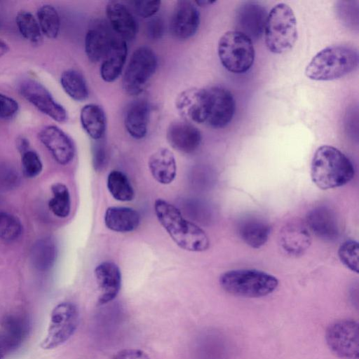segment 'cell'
Listing matches in <instances>:
<instances>
[{
	"label": "cell",
	"instance_id": "6da1fadb",
	"mask_svg": "<svg viewBox=\"0 0 359 359\" xmlns=\"http://www.w3.org/2000/svg\"><path fill=\"white\" fill-rule=\"evenodd\" d=\"M154 212L160 224L180 248L190 252H204L210 246L206 233L198 226L186 219L172 204L158 198Z\"/></svg>",
	"mask_w": 359,
	"mask_h": 359
},
{
	"label": "cell",
	"instance_id": "7a4b0ae2",
	"mask_svg": "<svg viewBox=\"0 0 359 359\" xmlns=\"http://www.w3.org/2000/svg\"><path fill=\"white\" fill-rule=\"evenodd\" d=\"M354 175L352 162L337 148L323 145L316 150L311 163V178L319 189L327 190L342 187Z\"/></svg>",
	"mask_w": 359,
	"mask_h": 359
},
{
	"label": "cell",
	"instance_id": "3957f363",
	"mask_svg": "<svg viewBox=\"0 0 359 359\" xmlns=\"http://www.w3.org/2000/svg\"><path fill=\"white\" fill-rule=\"evenodd\" d=\"M358 53L353 46L333 45L317 53L305 69L306 76L314 81H332L357 69Z\"/></svg>",
	"mask_w": 359,
	"mask_h": 359
},
{
	"label": "cell",
	"instance_id": "277c9868",
	"mask_svg": "<svg viewBox=\"0 0 359 359\" xmlns=\"http://www.w3.org/2000/svg\"><path fill=\"white\" fill-rule=\"evenodd\" d=\"M219 284L226 292L238 297L257 298L270 294L278 285V279L262 271L235 269L223 273Z\"/></svg>",
	"mask_w": 359,
	"mask_h": 359
},
{
	"label": "cell",
	"instance_id": "5b68a950",
	"mask_svg": "<svg viewBox=\"0 0 359 359\" xmlns=\"http://www.w3.org/2000/svg\"><path fill=\"white\" fill-rule=\"evenodd\" d=\"M264 34L266 46L271 53L282 54L293 48L297 39V20L287 4L279 3L271 9Z\"/></svg>",
	"mask_w": 359,
	"mask_h": 359
},
{
	"label": "cell",
	"instance_id": "8992f818",
	"mask_svg": "<svg viewBox=\"0 0 359 359\" xmlns=\"http://www.w3.org/2000/svg\"><path fill=\"white\" fill-rule=\"evenodd\" d=\"M217 53L223 67L235 74L248 72L253 65L255 55L251 39L235 30L228 31L220 37Z\"/></svg>",
	"mask_w": 359,
	"mask_h": 359
},
{
	"label": "cell",
	"instance_id": "52a82bcc",
	"mask_svg": "<svg viewBox=\"0 0 359 359\" xmlns=\"http://www.w3.org/2000/svg\"><path fill=\"white\" fill-rule=\"evenodd\" d=\"M158 60L147 46L137 48L132 54L122 78L123 91L131 96L140 94L155 74Z\"/></svg>",
	"mask_w": 359,
	"mask_h": 359
},
{
	"label": "cell",
	"instance_id": "ba28073f",
	"mask_svg": "<svg viewBox=\"0 0 359 359\" xmlns=\"http://www.w3.org/2000/svg\"><path fill=\"white\" fill-rule=\"evenodd\" d=\"M79 321L77 306L71 302H62L51 311L46 337L41 343L43 349L55 348L67 341L74 333Z\"/></svg>",
	"mask_w": 359,
	"mask_h": 359
},
{
	"label": "cell",
	"instance_id": "9c48e42d",
	"mask_svg": "<svg viewBox=\"0 0 359 359\" xmlns=\"http://www.w3.org/2000/svg\"><path fill=\"white\" fill-rule=\"evenodd\" d=\"M327 346L338 358L358 359L359 329L357 321L342 319L334 321L326 330Z\"/></svg>",
	"mask_w": 359,
	"mask_h": 359
},
{
	"label": "cell",
	"instance_id": "30bf717a",
	"mask_svg": "<svg viewBox=\"0 0 359 359\" xmlns=\"http://www.w3.org/2000/svg\"><path fill=\"white\" fill-rule=\"evenodd\" d=\"M22 96L40 111L54 121L63 123L67 119V113L62 105L57 102L46 88L33 79L23 80L19 86Z\"/></svg>",
	"mask_w": 359,
	"mask_h": 359
},
{
	"label": "cell",
	"instance_id": "8fae6325",
	"mask_svg": "<svg viewBox=\"0 0 359 359\" xmlns=\"http://www.w3.org/2000/svg\"><path fill=\"white\" fill-rule=\"evenodd\" d=\"M266 8L255 1H246L240 5L235 13V31L247 36L251 41L262 37L268 17Z\"/></svg>",
	"mask_w": 359,
	"mask_h": 359
},
{
	"label": "cell",
	"instance_id": "7c38bea8",
	"mask_svg": "<svg viewBox=\"0 0 359 359\" xmlns=\"http://www.w3.org/2000/svg\"><path fill=\"white\" fill-rule=\"evenodd\" d=\"M209 97L208 115L205 122L214 128L226 126L232 120L235 112V100L231 93L222 86L207 88Z\"/></svg>",
	"mask_w": 359,
	"mask_h": 359
},
{
	"label": "cell",
	"instance_id": "4fadbf2b",
	"mask_svg": "<svg viewBox=\"0 0 359 359\" xmlns=\"http://www.w3.org/2000/svg\"><path fill=\"white\" fill-rule=\"evenodd\" d=\"M200 25V13L194 2L180 0L176 2L170 21V30L176 39L192 37Z\"/></svg>",
	"mask_w": 359,
	"mask_h": 359
},
{
	"label": "cell",
	"instance_id": "5bb4252c",
	"mask_svg": "<svg viewBox=\"0 0 359 359\" xmlns=\"http://www.w3.org/2000/svg\"><path fill=\"white\" fill-rule=\"evenodd\" d=\"M175 104L178 112L183 118L196 123H205L209 104L208 89H187L177 96Z\"/></svg>",
	"mask_w": 359,
	"mask_h": 359
},
{
	"label": "cell",
	"instance_id": "9a60e30c",
	"mask_svg": "<svg viewBox=\"0 0 359 359\" xmlns=\"http://www.w3.org/2000/svg\"><path fill=\"white\" fill-rule=\"evenodd\" d=\"M41 142L59 164L69 163L75 155V146L71 137L56 126H47L39 133Z\"/></svg>",
	"mask_w": 359,
	"mask_h": 359
},
{
	"label": "cell",
	"instance_id": "2e32d148",
	"mask_svg": "<svg viewBox=\"0 0 359 359\" xmlns=\"http://www.w3.org/2000/svg\"><path fill=\"white\" fill-rule=\"evenodd\" d=\"M116 36L106 22H95L85 36V52L88 59L93 63L102 61Z\"/></svg>",
	"mask_w": 359,
	"mask_h": 359
},
{
	"label": "cell",
	"instance_id": "e0dca14e",
	"mask_svg": "<svg viewBox=\"0 0 359 359\" xmlns=\"http://www.w3.org/2000/svg\"><path fill=\"white\" fill-rule=\"evenodd\" d=\"M306 225L309 230L325 241H334L339 235L337 215L333 210L325 205L317 206L308 212Z\"/></svg>",
	"mask_w": 359,
	"mask_h": 359
},
{
	"label": "cell",
	"instance_id": "ac0fdd59",
	"mask_svg": "<svg viewBox=\"0 0 359 359\" xmlns=\"http://www.w3.org/2000/svg\"><path fill=\"white\" fill-rule=\"evenodd\" d=\"M166 138L174 149L184 154L194 152L202 140L201 133L195 126L182 121H176L169 125Z\"/></svg>",
	"mask_w": 359,
	"mask_h": 359
},
{
	"label": "cell",
	"instance_id": "d6986e66",
	"mask_svg": "<svg viewBox=\"0 0 359 359\" xmlns=\"http://www.w3.org/2000/svg\"><path fill=\"white\" fill-rule=\"evenodd\" d=\"M108 22L116 35L124 39H133L137 32L138 26L132 12L123 2L110 1L106 6Z\"/></svg>",
	"mask_w": 359,
	"mask_h": 359
},
{
	"label": "cell",
	"instance_id": "ffe728a7",
	"mask_svg": "<svg viewBox=\"0 0 359 359\" xmlns=\"http://www.w3.org/2000/svg\"><path fill=\"white\" fill-rule=\"evenodd\" d=\"M95 277L100 290L98 305L110 302L118 295L121 285V273L111 262H103L95 269Z\"/></svg>",
	"mask_w": 359,
	"mask_h": 359
},
{
	"label": "cell",
	"instance_id": "44dd1931",
	"mask_svg": "<svg viewBox=\"0 0 359 359\" xmlns=\"http://www.w3.org/2000/svg\"><path fill=\"white\" fill-rule=\"evenodd\" d=\"M279 241L285 253L297 257L304 254L309 248L311 238L306 224L294 220L283 227L280 232Z\"/></svg>",
	"mask_w": 359,
	"mask_h": 359
},
{
	"label": "cell",
	"instance_id": "7402d4cb",
	"mask_svg": "<svg viewBox=\"0 0 359 359\" xmlns=\"http://www.w3.org/2000/svg\"><path fill=\"white\" fill-rule=\"evenodd\" d=\"M127 54L126 41L116 36L102 60L100 76L103 81L111 83L119 77L126 64Z\"/></svg>",
	"mask_w": 359,
	"mask_h": 359
},
{
	"label": "cell",
	"instance_id": "603a6c76",
	"mask_svg": "<svg viewBox=\"0 0 359 359\" xmlns=\"http://www.w3.org/2000/svg\"><path fill=\"white\" fill-rule=\"evenodd\" d=\"M149 114V104L145 100L138 99L128 104L124 114V125L132 137L140 140L146 136Z\"/></svg>",
	"mask_w": 359,
	"mask_h": 359
},
{
	"label": "cell",
	"instance_id": "cb8c5ba5",
	"mask_svg": "<svg viewBox=\"0 0 359 359\" xmlns=\"http://www.w3.org/2000/svg\"><path fill=\"white\" fill-rule=\"evenodd\" d=\"M241 239L252 248H259L268 241L271 233L270 225L264 219L256 217L242 219L237 227Z\"/></svg>",
	"mask_w": 359,
	"mask_h": 359
},
{
	"label": "cell",
	"instance_id": "d4e9b609",
	"mask_svg": "<svg viewBox=\"0 0 359 359\" xmlns=\"http://www.w3.org/2000/svg\"><path fill=\"white\" fill-rule=\"evenodd\" d=\"M149 170L153 177L160 184H170L177 172L176 161L172 152L167 148H159L149 157Z\"/></svg>",
	"mask_w": 359,
	"mask_h": 359
},
{
	"label": "cell",
	"instance_id": "484cf974",
	"mask_svg": "<svg viewBox=\"0 0 359 359\" xmlns=\"http://www.w3.org/2000/svg\"><path fill=\"white\" fill-rule=\"evenodd\" d=\"M140 222L139 212L128 207H109L104 214L106 226L116 232L126 233L136 229Z\"/></svg>",
	"mask_w": 359,
	"mask_h": 359
},
{
	"label": "cell",
	"instance_id": "4316f807",
	"mask_svg": "<svg viewBox=\"0 0 359 359\" xmlns=\"http://www.w3.org/2000/svg\"><path fill=\"white\" fill-rule=\"evenodd\" d=\"M80 121L87 135L93 140L103 138L107 128V117L103 109L96 104H87L80 112Z\"/></svg>",
	"mask_w": 359,
	"mask_h": 359
},
{
	"label": "cell",
	"instance_id": "83f0119b",
	"mask_svg": "<svg viewBox=\"0 0 359 359\" xmlns=\"http://www.w3.org/2000/svg\"><path fill=\"white\" fill-rule=\"evenodd\" d=\"M28 332V324L24 318L12 316L3 325L2 344L4 348L13 350L24 341Z\"/></svg>",
	"mask_w": 359,
	"mask_h": 359
},
{
	"label": "cell",
	"instance_id": "f1b7e54d",
	"mask_svg": "<svg viewBox=\"0 0 359 359\" xmlns=\"http://www.w3.org/2000/svg\"><path fill=\"white\" fill-rule=\"evenodd\" d=\"M57 257V248L50 238L38 240L32 246L31 262L35 269L43 271L50 269Z\"/></svg>",
	"mask_w": 359,
	"mask_h": 359
},
{
	"label": "cell",
	"instance_id": "f546056e",
	"mask_svg": "<svg viewBox=\"0 0 359 359\" xmlns=\"http://www.w3.org/2000/svg\"><path fill=\"white\" fill-rule=\"evenodd\" d=\"M60 84L64 91L72 100L83 102L88 97L89 90L87 82L83 74L73 69L62 72Z\"/></svg>",
	"mask_w": 359,
	"mask_h": 359
},
{
	"label": "cell",
	"instance_id": "4dcf8cb0",
	"mask_svg": "<svg viewBox=\"0 0 359 359\" xmlns=\"http://www.w3.org/2000/svg\"><path fill=\"white\" fill-rule=\"evenodd\" d=\"M107 188L114 198L118 201H132L135 192L127 176L118 170L111 171L107 177Z\"/></svg>",
	"mask_w": 359,
	"mask_h": 359
},
{
	"label": "cell",
	"instance_id": "1f68e13d",
	"mask_svg": "<svg viewBox=\"0 0 359 359\" xmlns=\"http://www.w3.org/2000/svg\"><path fill=\"white\" fill-rule=\"evenodd\" d=\"M52 198L48 202L50 211L60 218L67 217L71 210V198L67 187L60 182L51 186Z\"/></svg>",
	"mask_w": 359,
	"mask_h": 359
},
{
	"label": "cell",
	"instance_id": "d6a6232c",
	"mask_svg": "<svg viewBox=\"0 0 359 359\" xmlns=\"http://www.w3.org/2000/svg\"><path fill=\"white\" fill-rule=\"evenodd\" d=\"M41 32L49 39H55L60 32V21L57 10L50 4L41 6L37 11Z\"/></svg>",
	"mask_w": 359,
	"mask_h": 359
},
{
	"label": "cell",
	"instance_id": "836d02e7",
	"mask_svg": "<svg viewBox=\"0 0 359 359\" xmlns=\"http://www.w3.org/2000/svg\"><path fill=\"white\" fill-rule=\"evenodd\" d=\"M16 24L20 33L27 40L33 43L41 40L39 22L31 13L25 11L19 12L16 16Z\"/></svg>",
	"mask_w": 359,
	"mask_h": 359
},
{
	"label": "cell",
	"instance_id": "e575fe53",
	"mask_svg": "<svg viewBox=\"0 0 359 359\" xmlns=\"http://www.w3.org/2000/svg\"><path fill=\"white\" fill-rule=\"evenodd\" d=\"M22 232V225L18 217L6 212H0V238L12 241L18 238Z\"/></svg>",
	"mask_w": 359,
	"mask_h": 359
},
{
	"label": "cell",
	"instance_id": "d590c367",
	"mask_svg": "<svg viewBox=\"0 0 359 359\" xmlns=\"http://www.w3.org/2000/svg\"><path fill=\"white\" fill-rule=\"evenodd\" d=\"M338 256L341 263L351 271L358 273V243L354 240L344 241L339 248Z\"/></svg>",
	"mask_w": 359,
	"mask_h": 359
},
{
	"label": "cell",
	"instance_id": "8d00e7d4",
	"mask_svg": "<svg viewBox=\"0 0 359 359\" xmlns=\"http://www.w3.org/2000/svg\"><path fill=\"white\" fill-rule=\"evenodd\" d=\"M22 167L27 177L34 178L42 171L43 164L38 154L29 149L22 154Z\"/></svg>",
	"mask_w": 359,
	"mask_h": 359
},
{
	"label": "cell",
	"instance_id": "74e56055",
	"mask_svg": "<svg viewBox=\"0 0 359 359\" xmlns=\"http://www.w3.org/2000/svg\"><path fill=\"white\" fill-rule=\"evenodd\" d=\"M20 183V175L16 169L7 163H0V191L16 188Z\"/></svg>",
	"mask_w": 359,
	"mask_h": 359
},
{
	"label": "cell",
	"instance_id": "f35d334b",
	"mask_svg": "<svg viewBox=\"0 0 359 359\" xmlns=\"http://www.w3.org/2000/svg\"><path fill=\"white\" fill-rule=\"evenodd\" d=\"M137 14L142 18H151L159 10L161 1H135L132 2Z\"/></svg>",
	"mask_w": 359,
	"mask_h": 359
},
{
	"label": "cell",
	"instance_id": "ab89813d",
	"mask_svg": "<svg viewBox=\"0 0 359 359\" xmlns=\"http://www.w3.org/2000/svg\"><path fill=\"white\" fill-rule=\"evenodd\" d=\"M94 141L92 147L93 165L96 170H101L107 162V150L102 139Z\"/></svg>",
	"mask_w": 359,
	"mask_h": 359
},
{
	"label": "cell",
	"instance_id": "60d3db41",
	"mask_svg": "<svg viewBox=\"0 0 359 359\" xmlns=\"http://www.w3.org/2000/svg\"><path fill=\"white\" fill-rule=\"evenodd\" d=\"M18 109L19 104L15 100L0 93V119L13 118Z\"/></svg>",
	"mask_w": 359,
	"mask_h": 359
},
{
	"label": "cell",
	"instance_id": "b9f144b4",
	"mask_svg": "<svg viewBox=\"0 0 359 359\" xmlns=\"http://www.w3.org/2000/svg\"><path fill=\"white\" fill-rule=\"evenodd\" d=\"M165 33V24L163 19L158 16L149 18L146 25V34L151 40L161 39Z\"/></svg>",
	"mask_w": 359,
	"mask_h": 359
},
{
	"label": "cell",
	"instance_id": "7bdbcfd3",
	"mask_svg": "<svg viewBox=\"0 0 359 359\" xmlns=\"http://www.w3.org/2000/svg\"><path fill=\"white\" fill-rule=\"evenodd\" d=\"M112 359H151L142 350L136 348H126L117 352Z\"/></svg>",
	"mask_w": 359,
	"mask_h": 359
},
{
	"label": "cell",
	"instance_id": "ee69618b",
	"mask_svg": "<svg viewBox=\"0 0 359 359\" xmlns=\"http://www.w3.org/2000/svg\"><path fill=\"white\" fill-rule=\"evenodd\" d=\"M29 141L25 137H21L18 140L17 147L21 154L29 150Z\"/></svg>",
	"mask_w": 359,
	"mask_h": 359
},
{
	"label": "cell",
	"instance_id": "f6af8a7d",
	"mask_svg": "<svg viewBox=\"0 0 359 359\" xmlns=\"http://www.w3.org/2000/svg\"><path fill=\"white\" fill-rule=\"evenodd\" d=\"M9 50V47L6 43L0 39V57L6 54Z\"/></svg>",
	"mask_w": 359,
	"mask_h": 359
},
{
	"label": "cell",
	"instance_id": "bcb514c9",
	"mask_svg": "<svg viewBox=\"0 0 359 359\" xmlns=\"http://www.w3.org/2000/svg\"><path fill=\"white\" fill-rule=\"evenodd\" d=\"M215 1H210V0H199L194 1V4H197L200 6H210L211 4H213L215 3Z\"/></svg>",
	"mask_w": 359,
	"mask_h": 359
},
{
	"label": "cell",
	"instance_id": "7dc6e473",
	"mask_svg": "<svg viewBox=\"0 0 359 359\" xmlns=\"http://www.w3.org/2000/svg\"><path fill=\"white\" fill-rule=\"evenodd\" d=\"M0 359H1V358H0Z\"/></svg>",
	"mask_w": 359,
	"mask_h": 359
}]
</instances>
